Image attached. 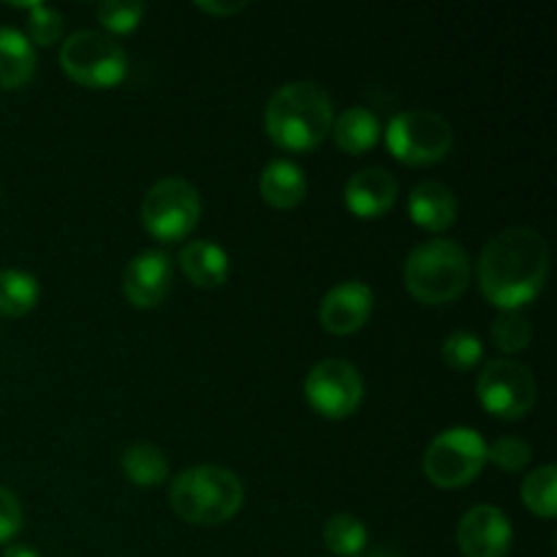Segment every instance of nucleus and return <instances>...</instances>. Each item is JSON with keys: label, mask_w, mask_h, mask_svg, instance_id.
<instances>
[{"label": "nucleus", "mask_w": 557, "mask_h": 557, "mask_svg": "<svg viewBox=\"0 0 557 557\" xmlns=\"http://www.w3.org/2000/svg\"><path fill=\"white\" fill-rule=\"evenodd\" d=\"M335 145L348 156H362L381 141V120L364 107H348L341 117L332 120Z\"/></svg>", "instance_id": "a211bd4d"}, {"label": "nucleus", "mask_w": 557, "mask_h": 557, "mask_svg": "<svg viewBox=\"0 0 557 557\" xmlns=\"http://www.w3.org/2000/svg\"><path fill=\"white\" fill-rule=\"evenodd\" d=\"M3 557H41V555L30 547H22V544H11V547L3 553Z\"/></svg>", "instance_id": "7c9ffc66"}, {"label": "nucleus", "mask_w": 557, "mask_h": 557, "mask_svg": "<svg viewBox=\"0 0 557 557\" xmlns=\"http://www.w3.org/2000/svg\"><path fill=\"white\" fill-rule=\"evenodd\" d=\"M259 190L267 205L275 207V210H294L308 196V177H305V172L294 161L275 158L261 172Z\"/></svg>", "instance_id": "dca6fc26"}, {"label": "nucleus", "mask_w": 557, "mask_h": 557, "mask_svg": "<svg viewBox=\"0 0 557 557\" xmlns=\"http://www.w3.org/2000/svg\"><path fill=\"white\" fill-rule=\"evenodd\" d=\"M174 283V267L163 250H141L125 264L123 294L134 308H158L169 297Z\"/></svg>", "instance_id": "9b49d317"}, {"label": "nucleus", "mask_w": 557, "mask_h": 557, "mask_svg": "<svg viewBox=\"0 0 557 557\" xmlns=\"http://www.w3.org/2000/svg\"><path fill=\"white\" fill-rule=\"evenodd\" d=\"M343 199H346L348 210L357 218H362V221L386 215L397 201L395 174L381 166L362 169V172H357L348 180Z\"/></svg>", "instance_id": "4468645a"}, {"label": "nucleus", "mask_w": 557, "mask_h": 557, "mask_svg": "<svg viewBox=\"0 0 557 557\" xmlns=\"http://www.w3.org/2000/svg\"><path fill=\"white\" fill-rule=\"evenodd\" d=\"M451 134L449 120L428 109H408L395 114L386 125V147L392 156L408 166H430L449 156Z\"/></svg>", "instance_id": "423d86ee"}, {"label": "nucleus", "mask_w": 557, "mask_h": 557, "mask_svg": "<svg viewBox=\"0 0 557 557\" xmlns=\"http://www.w3.org/2000/svg\"><path fill=\"white\" fill-rule=\"evenodd\" d=\"M324 544L337 557H359L368 547V528L354 515H332L324 525Z\"/></svg>", "instance_id": "4be33fe9"}, {"label": "nucleus", "mask_w": 557, "mask_h": 557, "mask_svg": "<svg viewBox=\"0 0 557 557\" xmlns=\"http://www.w3.org/2000/svg\"><path fill=\"white\" fill-rule=\"evenodd\" d=\"M36 74V52L27 36L14 27H0V87L16 90Z\"/></svg>", "instance_id": "6ab92c4d"}, {"label": "nucleus", "mask_w": 557, "mask_h": 557, "mask_svg": "<svg viewBox=\"0 0 557 557\" xmlns=\"http://www.w3.org/2000/svg\"><path fill=\"white\" fill-rule=\"evenodd\" d=\"M549 275V248L536 228L515 226L484 245L476 264L484 299L500 310H520L542 294Z\"/></svg>", "instance_id": "f257e3e1"}, {"label": "nucleus", "mask_w": 557, "mask_h": 557, "mask_svg": "<svg viewBox=\"0 0 557 557\" xmlns=\"http://www.w3.org/2000/svg\"><path fill=\"white\" fill-rule=\"evenodd\" d=\"M305 397L321 417L348 419L362 406L364 381L346 359H324L305 379Z\"/></svg>", "instance_id": "9d476101"}, {"label": "nucleus", "mask_w": 557, "mask_h": 557, "mask_svg": "<svg viewBox=\"0 0 557 557\" xmlns=\"http://www.w3.org/2000/svg\"><path fill=\"white\" fill-rule=\"evenodd\" d=\"M373 288L362 281H346L337 283L335 288L326 292L321 299L319 319L330 335H354L368 324L370 313H373Z\"/></svg>", "instance_id": "ddd939ff"}, {"label": "nucleus", "mask_w": 557, "mask_h": 557, "mask_svg": "<svg viewBox=\"0 0 557 557\" xmlns=\"http://www.w3.org/2000/svg\"><path fill=\"white\" fill-rule=\"evenodd\" d=\"M30 16H27V41L38 44V47H52L60 36H63V14L54 9H47L41 3H33Z\"/></svg>", "instance_id": "a878e982"}, {"label": "nucleus", "mask_w": 557, "mask_h": 557, "mask_svg": "<svg viewBox=\"0 0 557 557\" xmlns=\"http://www.w3.org/2000/svg\"><path fill=\"white\" fill-rule=\"evenodd\" d=\"M406 288L424 305L455 302L471 283L468 253L451 239H428L406 261Z\"/></svg>", "instance_id": "20e7f679"}, {"label": "nucleus", "mask_w": 557, "mask_h": 557, "mask_svg": "<svg viewBox=\"0 0 557 557\" xmlns=\"http://www.w3.org/2000/svg\"><path fill=\"white\" fill-rule=\"evenodd\" d=\"M22 522H25V515L16 495L0 487V544H9L22 531Z\"/></svg>", "instance_id": "c85d7f7f"}, {"label": "nucleus", "mask_w": 557, "mask_h": 557, "mask_svg": "<svg viewBox=\"0 0 557 557\" xmlns=\"http://www.w3.org/2000/svg\"><path fill=\"white\" fill-rule=\"evenodd\" d=\"M180 267L196 288H221L228 281V256L221 245L194 239L180 250Z\"/></svg>", "instance_id": "f3484780"}, {"label": "nucleus", "mask_w": 557, "mask_h": 557, "mask_svg": "<svg viewBox=\"0 0 557 557\" xmlns=\"http://www.w3.org/2000/svg\"><path fill=\"white\" fill-rule=\"evenodd\" d=\"M359 557H403V555L392 553V549H370V553H362Z\"/></svg>", "instance_id": "2f4dec72"}, {"label": "nucleus", "mask_w": 557, "mask_h": 557, "mask_svg": "<svg viewBox=\"0 0 557 557\" xmlns=\"http://www.w3.org/2000/svg\"><path fill=\"white\" fill-rule=\"evenodd\" d=\"M490 335H493L495 346L504 354H520L525 351L528 343H531L533 330L531 321H528L520 310H500L498 319L493 321Z\"/></svg>", "instance_id": "b1692460"}, {"label": "nucleus", "mask_w": 557, "mask_h": 557, "mask_svg": "<svg viewBox=\"0 0 557 557\" xmlns=\"http://www.w3.org/2000/svg\"><path fill=\"white\" fill-rule=\"evenodd\" d=\"M60 65L79 85L109 90L128 74V54L107 33L79 30L65 38L60 49Z\"/></svg>", "instance_id": "39448f33"}, {"label": "nucleus", "mask_w": 557, "mask_h": 557, "mask_svg": "<svg viewBox=\"0 0 557 557\" xmlns=\"http://www.w3.org/2000/svg\"><path fill=\"white\" fill-rule=\"evenodd\" d=\"M531 457L533 451L531 446H528V441L517 438V435H504V438L495 441L493 446H487V460L509 473L522 471V468L531 462Z\"/></svg>", "instance_id": "cd10ccee"}, {"label": "nucleus", "mask_w": 557, "mask_h": 557, "mask_svg": "<svg viewBox=\"0 0 557 557\" xmlns=\"http://www.w3.org/2000/svg\"><path fill=\"white\" fill-rule=\"evenodd\" d=\"M522 500H525L528 511L544 517V520H553L557 515V468L542 466L528 473L522 482Z\"/></svg>", "instance_id": "5701e85b"}, {"label": "nucleus", "mask_w": 557, "mask_h": 557, "mask_svg": "<svg viewBox=\"0 0 557 557\" xmlns=\"http://www.w3.org/2000/svg\"><path fill=\"white\" fill-rule=\"evenodd\" d=\"M196 9L205 11V14H210V16H234V14H239V11L248 9V3H245V0H237V3H232V0H226V3H221V0H210V3L199 0V3H196Z\"/></svg>", "instance_id": "c756f323"}, {"label": "nucleus", "mask_w": 557, "mask_h": 557, "mask_svg": "<svg viewBox=\"0 0 557 557\" xmlns=\"http://www.w3.org/2000/svg\"><path fill=\"white\" fill-rule=\"evenodd\" d=\"M332 120V98L324 87L315 82H288L267 101L264 128L281 150L310 152L330 136Z\"/></svg>", "instance_id": "f03ea898"}, {"label": "nucleus", "mask_w": 557, "mask_h": 557, "mask_svg": "<svg viewBox=\"0 0 557 557\" xmlns=\"http://www.w3.org/2000/svg\"><path fill=\"white\" fill-rule=\"evenodd\" d=\"M487 466V444L471 428H451L435 435L424 451V476L441 490H460L471 484Z\"/></svg>", "instance_id": "6e6552de"}, {"label": "nucleus", "mask_w": 557, "mask_h": 557, "mask_svg": "<svg viewBox=\"0 0 557 557\" xmlns=\"http://www.w3.org/2000/svg\"><path fill=\"white\" fill-rule=\"evenodd\" d=\"M482 341L466 330L451 332V335H446L444 343H441V357H444V362L449 364L451 370H457V373H466V370L476 368V364L482 362Z\"/></svg>", "instance_id": "393cba45"}, {"label": "nucleus", "mask_w": 557, "mask_h": 557, "mask_svg": "<svg viewBox=\"0 0 557 557\" xmlns=\"http://www.w3.org/2000/svg\"><path fill=\"white\" fill-rule=\"evenodd\" d=\"M98 22L109 33H134L145 16V3H120V0H107L98 5Z\"/></svg>", "instance_id": "bb28decb"}, {"label": "nucleus", "mask_w": 557, "mask_h": 557, "mask_svg": "<svg viewBox=\"0 0 557 557\" xmlns=\"http://www.w3.org/2000/svg\"><path fill=\"white\" fill-rule=\"evenodd\" d=\"M180 520L190 525H221L243 509L245 490L237 473L221 466H196L180 473L169 490Z\"/></svg>", "instance_id": "7ed1b4c3"}, {"label": "nucleus", "mask_w": 557, "mask_h": 557, "mask_svg": "<svg viewBox=\"0 0 557 557\" xmlns=\"http://www.w3.org/2000/svg\"><path fill=\"white\" fill-rule=\"evenodd\" d=\"M201 218V196L188 180H158L141 199V226L161 243H180Z\"/></svg>", "instance_id": "0eeeda50"}, {"label": "nucleus", "mask_w": 557, "mask_h": 557, "mask_svg": "<svg viewBox=\"0 0 557 557\" xmlns=\"http://www.w3.org/2000/svg\"><path fill=\"white\" fill-rule=\"evenodd\" d=\"M476 395L484 411L498 419H522L536 406V379L515 359H493L476 381Z\"/></svg>", "instance_id": "1a4fd4ad"}, {"label": "nucleus", "mask_w": 557, "mask_h": 557, "mask_svg": "<svg viewBox=\"0 0 557 557\" xmlns=\"http://www.w3.org/2000/svg\"><path fill=\"white\" fill-rule=\"evenodd\" d=\"M123 473L136 487H158L169 476V460L158 446L134 444L123 451Z\"/></svg>", "instance_id": "aec40b11"}, {"label": "nucleus", "mask_w": 557, "mask_h": 557, "mask_svg": "<svg viewBox=\"0 0 557 557\" xmlns=\"http://www.w3.org/2000/svg\"><path fill=\"white\" fill-rule=\"evenodd\" d=\"M511 525L495 506H473L457 525V544L466 557H506L511 553Z\"/></svg>", "instance_id": "f8f14e48"}, {"label": "nucleus", "mask_w": 557, "mask_h": 557, "mask_svg": "<svg viewBox=\"0 0 557 557\" xmlns=\"http://www.w3.org/2000/svg\"><path fill=\"white\" fill-rule=\"evenodd\" d=\"M408 215L419 228L428 232H446L457 221V199L444 183L424 180L408 196Z\"/></svg>", "instance_id": "2eb2a0df"}, {"label": "nucleus", "mask_w": 557, "mask_h": 557, "mask_svg": "<svg viewBox=\"0 0 557 557\" xmlns=\"http://www.w3.org/2000/svg\"><path fill=\"white\" fill-rule=\"evenodd\" d=\"M41 288L30 272L0 270V315L3 319H20L38 305Z\"/></svg>", "instance_id": "412c9836"}]
</instances>
